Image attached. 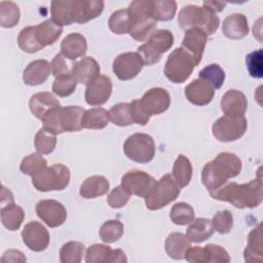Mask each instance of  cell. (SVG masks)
Wrapping results in <instances>:
<instances>
[{
  "mask_svg": "<svg viewBox=\"0 0 263 263\" xmlns=\"http://www.w3.org/2000/svg\"><path fill=\"white\" fill-rule=\"evenodd\" d=\"M241 171V160L233 153H219L215 159L204 164L201 172V181L209 192L222 187L227 180L236 177Z\"/></svg>",
  "mask_w": 263,
  "mask_h": 263,
  "instance_id": "7a4b0ae2",
  "label": "cell"
},
{
  "mask_svg": "<svg viewBox=\"0 0 263 263\" xmlns=\"http://www.w3.org/2000/svg\"><path fill=\"white\" fill-rule=\"evenodd\" d=\"M22 238L24 243L34 252H42L49 245V232L47 229L37 221L27 223L22 231Z\"/></svg>",
  "mask_w": 263,
  "mask_h": 263,
  "instance_id": "4fadbf2b",
  "label": "cell"
},
{
  "mask_svg": "<svg viewBox=\"0 0 263 263\" xmlns=\"http://www.w3.org/2000/svg\"><path fill=\"white\" fill-rule=\"evenodd\" d=\"M248 101L243 92L237 89L227 90L221 100V110L228 116H243Z\"/></svg>",
  "mask_w": 263,
  "mask_h": 263,
  "instance_id": "ac0fdd59",
  "label": "cell"
},
{
  "mask_svg": "<svg viewBox=\"0 0 263 263\" xmlns=\"http://www.w3.org/2000/svg\"><path fill=\"white\" fill-rule=\"evenodd\" d=\"M24 219L25 212L20 205L11 203L1 208V222L8 230H17L21 227Z\"/></svg>",
  "mask_w": 263,
  "mask_h": 263,
  "instance_id": "d6a6232c",
  "label": "cell"
},
{
  "mask_svg": "<svg viewBox=\"0 0 263 263\" xmlns=\"http://www.w3.org/2000/svg\"><path fill=\"white\" fill-rule=\"evenodd\" d=\"M177 11V3L175 1H151V17L155 22L171 21Z\"/></svg>",
  "mask_w": 263,
  "mask_h": 263,
  "instance_id": "e575fe53",
  "label": "cell"
},
{
  "mask_svg": "<svg viewBox=\"0 0 263 263\" xmlns=\"http://www.w3.org/2000/svg\"><path fill=\"white\" fill-rule=\"evenodd\" d=\"M13 203V195L12 193L6 189L4 186H2V191H1V205L5 206L7 204Z\"/></svg>",
  "mask_w": 263,
  "mask_h": 263,
  "instance_id": "94428289",
  "label": "cell"
},
{
  "mask_svg": "<svg viewBox=\"0 0 263 263\" xmlns=\"http://www.w3.org/2000/svg\"><path fill=\"white\" fill-rule=\"evenodd\" d=\"M73 65H69L66 62L65 57L62 53H58L54 55V58L52 59V61L50 63L51 73L54 77L65 75V74H70V73H72Z\"/></svg>",
  "mask_w": 263,
  "mask_h": 263,
  "instance_id": "11a10c76",
  "label": "cell"
},
{
  "mask_svg": "<svg viewBox=\"0 0 263 263\" xmlns=\"http://www.w3.org/2000/svg\"><path fill=\"white\" fill-rule=\"evenodd\" d=\"M84 109L79 106L62 107L61 124L65 132H78L82 129L81 120L84 114Z\"/></svg>",
  "mask_w": 263,
  "mask_h": 263,
  "instance_id": "f546056e",
  "label": "cell"
},
{
  "mask_svg": "<svg viewBox=\"0 0 263 263\" xmlns=\"http://www.w3.org/2000/svg\"><path fill=\"white\" fill-rule=\"evenodd\" d=\"M29 107L31 113L38 119H43V117L52 109L61 107L60 102L47 91L37 92L33 95L29 101Z\"/></svg>",
  "mask_w": 263,
  "mask_h": 263,
  "instance_id": "603a6c76",
  "label": "cell"
},
{
  "mask_svg": "<svg viewBox=\"0 0 263 263\" xmlns=\"http://www.w3.org/2000/svg\"><path fill=\"white\" fill-rule=\"evenodd\" d=\"M77 80L72 73L55 77L52 83V91L59 97H68L74 92Z\"/></svg>",
  "mask_w": 263,
  "mask_h": 263,
  "instance_id": "bcb514c9",
  "label": "cell"
},
{
  "mask_svg": "<svg viewBox=\"0 0 263 263\" xmlns=\"http://www.w3.org/2000/svg\"><path fill=\"white\" fill-rule=\"evenodd\" d=\"M84 255V246L79 241H68L60 250L62 263H79Z\"/></svg>",
  "mask_w": 263,
  "mask_h": 263,
  "instance_id": "f35d334b",
  "label": "cell"
},
{
  "mask_svg": "<svg viewBox=\"0 0 263 263\" xmlns=\"http://www.w3.org/2000/svg\"><path fill=\"white\" fill-rule=\"evenodd\" d=\"M86 39L79 33H71L67 35L61 43V53L70 61L83 57L86 53Z\"/></svg>",
  "mask_w": 263,
  "mask_h": 263,
  "instance_id": "7402d4cb",
  "label": "cell"
},
{
  "mask_svg": "<svg viewBox=\"0 0 263 263\" xmlns=\"http://www.w3.org/2000/svg\"><path fill=\"white\" fill-rule=\"evenodd\" d=\"M129 197L130 194L126 192L120 185L115 187L108 195V204L113 209H120L128 202Z\"/></svg>",
  "mask_w": 263,
  "mask_h": 263,
  "instance_id": "f5cc1de1",
  "label": "cell"
},
{
  "mask_svg": "<svg viewBox=\"0 0 263 263\" xmlns=\"http://www.w3.org/2000/svg\"><path fill=\"white\" fill-rule=\"evenodd\" d=\"M249 73L254 78H261L263 76L262 70V49L259 48L252 51L247 55L246 59Z\"/></svg>",
  "mask_w": 263,
  "mask_h": 263,
  "instance_id": "816d5d0a",
  "label": "cell"
},
{
  "mask_svg": "<svg viewBox=\"0 0 263 263\" xmlns=\"http://www.w3.org/2000/svg\"><path fill=\"white\" fill-rule=\"evenodd\" d=\"M214 230L220 234L229 233L233 227V216L231 212L224 210L216 213L212 220Z\"/></svg>",
  "mask_w": 263,
  "mask_h": 263,
  "instance_id": "681fc988",
  "label": "cell"
},
{
  "mask_svg": "<svg viewBox=\"0 0 263 263\" xmlns=\"http://www.w3.org/2000/svg\"><path fill=\"white\" fill-rule=\"evenodd\" d=\"M109 181L104 176H90L83 181L80 186L79 194L81 197L89 199L106 194L109 191Z\"/></svg>",
  "mask_w": 263,
  "mask_h": 263,
  "instance_id": "d4e9b609",
  "label": "cell"
},
{
  "mask_svg": "<svg viewBox=\"0 0 263 263\" xmlns=\"http://www.w3.org/2000/svg\"><path fill=\"white\" fill-rule=\"evenodd\" d=\"M103 9L102 0H74V21L78 24L87 23L99 16Z\"/></svg>",
  "mask_w": 263,
  "mask_h": 263,
  "instance_id": "ffe728a7",
  "label": "cell"
},
{
  "mask_svg": "<svg viewBox=\"0 0 263 263\" xmlns=\"http://www.w3.org/2000/svg\"><path fill=\"white\" fill-rule=\"evenodd\" d=\"M189 238L181 232L171 233L164 242V249L166 254L175 260L184 259L186 251L191 247Z\"/></svg>",
  "mask_w": 263,
  "mask_h": 263,
  "instance_id": "4316f807",
  "label": "cell"
},
{
  "mask_svg": "<svg viewBox=\"0 0 263 263\" xmlns=\"http://www.w3.org/2000/svg\"><path fill=\"white\" fill-rule=\"evenodd\" d=\"M144 64L138 52H123L113 61V72L120 80L135 78L142 70Z\"/></svg>",
  "mask_w": 263,
  "mask_h": 263,
  "instance_id": "8fae6325",
  "label": "cell"
},
{
  "mask_svg": "<svg viewBox=\"0 0 263 263\" xmlns=\"http://www.w3.org/2000/svg\"><path fill=\"white\" fill-rule=\"evenodd\" d=\"M1 261H3V262H26V257L20 251L9 250L3 254Z\"/></svg>",
  "mask_w": 263,
  "mask_h": 263,
  "instance_id": "680465c9",
  "label": "cell"
},
{
  "mask_svg": "<svg viewBox=\"0 0 263 263\" xmlns=\"http://www.w3.org/2000/svg\"><path fill=\"white\" fill-rule=\"evenodd\" d=\"M206 41L208 37L205 33L200 29H190L185 33L184 39L182 41V48H184L193 57L196 66L201 61Z\"/></svg>",
  "mask_w": 263,
  "mask_h": 263,
  "instance_id": "e0dca14e",
  "label": "cell"
},
{
  "mask_svg": "<svg viewBox=\"0 0 263 263\" xmlns=\"http://www.w3.org/2000/svg\"><path fill=\"white\" fill-rule=\"evenodd\" d=\"M109 29L117 35H122L129 33L132 28V20L126 9H119L114 11L108 22Z\"/></svg>",
  "mask_w": 263,
  "mask_h": 263,
  "instance_id": "8d00e7d4",
  "label": "cell"
},
{
  "mask_svg": "<svg viewBox=\"0 0 263 263\" xmlns=\"http://www.w3.org/2000/svg\"><path fill=\"white\" fill-rule=\"evenodd\" d=\"M112 249L102 243L91 245L85 253V261L87 263H109Z\"/></svg>",
  "mask_w": 263,
  "mask_h": 263,
  "instance_id": "c3c4849f",
  "label": "cell"
},
{
  "mask_svg": "<svg viewBox=\"0 0 263 263\" xmlns=\"http://www.w3.org/2000/svg\"><path fill=\"white\" fill-rule=\"evenodd\" d=\"M157 31V24L154 20L149 18L135 23L129 31L130 37L137 41L148 40Z\"/></svg>",
  "mask_w": 263,
  "mask_h": 263,
  "instance_id": "7bdbcfd3",
  "label": "cell"
},
{
  "mask_svg": "<svg viewBox=\"0 0 263 263\" xmlns=\"http://www.w3.org/2000/svg\"><path fill=\"white\" fill-rule=\"evenodd\" d=\"M188 262L192 263H208L209 258L204 248L200 247H190L184 257Z\"/></svg>",
  "mask_w": 263,
  "mask_h": 263,
  "instance_id": "6f0895ef",
  "label": "cell"
},
{
  "mask_svg": "<svg viewBox=\"0 0 263 263\" xmlns=\"http://www.w3.org/2000/svg\"><path fill=\"white\" fill-rule=\"evenodd\" d=\"M51 20L60 26H68L74 21V0H58L51 2Z\"/></svg>",
  "mask_w": 263,
  "mask_h": 263,
  "instance_id": "484cf974",
  "label": "cell"
},
{
  "mask_svg": "<svg viewBox=\"0 0 263 263\" xmlns=\"http://www.w3.org/2000/svg\"><path fill=\"white\" fill-rule=\"evenodd\" d=\"M17 44L22 50L29 53L37 52L44 47L37 40L36 26L26 27L23 30H21L17 36Z\"/></svg>",
  "mask_w": 263,
  "mask_h": 263,
  "instance_id": "d590c367",
  "label": "cell"
},
{
  "mask_svg": "<svg viewBox=\"0 0 263 263\" xmlns=\"http://www.w3.org/2000/svg\"><path fill=\"white\" fill-rule=\"evenodd\" d=\"M100 65L91 57H84L73 65L72 74L77 80V83L89 84L100 76Z\"/></svg>",
  "mask_w": 263,
  "mask_h": 263,
  "instance_id": "d6986e66",
  "label": "cell"
},
{
  "mask_svg": "<svg viewBox=\"0 0 263 263\" xmlns=\"http://www.w3.org/2000/svg\"><path fill=\"white\" fill-rule=\"evenodd\" d=\"M61 111L62 107H57L50 110L42 119L43 128L53 135L63 134V127L61 124Z\"/></svg>",
  "mask_w": 263,
  "mask_h": 263,
  "instance_id": "f907efd6",
  "label": "cell"
},
{
  "mask_svg": "<svg viewBox=\"0 0 263 263\" xmlns=\"http://www.w3.org/2000/svg\"><path fill=\"white\" fill-rule=\"evenodd\" d=\"M109 114L104 108H91L84 111L81 125L82 128L102 129L109 123Z\"/></svg>",
  "mask_w": 263,
  "mask_h": 263,
  "instance_id": "1f68e13d",
  "label": "cell"
},
{
  "mask_svg": "<svg viewBox=\"0 0 263 263\" xmlns=\"http://www.w3.org/2000/svg\"><path fill=\"white\" fill-rule=\"evenodd\" d=\"M222 32L229 39H241L249 33L248 20L242 13L228 15L222 23Z\"/></svg>",
  "mask_w": 263,
  "mask_h": 263,
  "instance_id": "cb8c5ba5",
  "label": "cell"
},
{
  "mask_svg": "<svg viewBox=\"0 0 263 263\" xmlns=\"http://www.w3.org/2000/svg\"><path fill=\"white\" fill-rule=\"evenodd\" d=\"M20 20L18 6L12 1L0 2V25L3 28L14 27Z\"/></svg>",
  "mask_w": 263,
  "mask_h": 263,
  "instance_id": "60d3db41",
  "label": "cell"
},
{
  "mask_svg": "<svg viewBox=\"0 0 263 263\" xmlns=\"http://www.w3.org/2000/svg\"><path fill=\"white\" fill-rule=\"evenodd\" d=\"M248 127L245 116L224 115L212 126L214 137L221 142H233L241 138Z\"/></svg>",
  "mask_w": 263,
  "mask_h": 263,
  "instance_id": "9c48e42d",
  "label": "cell"
},
{
  "mask_svg": "<svg viewBox=\"0 0 263 263\" xmlns=\"http://www.w3.org/2000/svg\"><path fill=\"white\" fill-rule=\"evenodd\" d=\"M123 224L118 220L106 221L100 228V237L106 243L117 241L123 234Z\"/></svg>",
  "mask_w": 263,
  "mask_h": 263,
  "instance_id": "f6af8a7d",
  "label": "cell"
},
{
  "mask_svg": "<svg viewBox=\"0 0 263 263\" xmlns=\"http://www.w3.org/2000/svg\"><path fill=\"white\" fill-rule=\"evenodd\" d=\"M174 44V36L171 31L160 29L157 30L146 43L138 48V53L142 58L143 64L151 66L158 63L161 55L167 51Z\"/></svg>",
  "mask_w": 263,
  "mask_h": 263,
  "instance_id": "8992f818",
  "label": "cell"
},
{
  "mask_svg": "<svg viewBox=\"0 0 263 263\" xmlns=\"http://www.w3.org/2000/svg\"><path fill=\"white\" fill-rule=\"evenodd\" d=\"M129 104H130V113H132L134 123H137L140 125L147 124L150 119V116L143 110L140 100H134Z\"/></svg>",
  "mask_w": 263,
  "mask_h": 263,
  "instance_id": "9f6ffc18",
  "label": "cell"
},
{
  "mask_svg": "<svg viewBox=\"0 0 263 263\" xmlns=\"http://www.w3.org/2000/svg\"><path fill=\"white\" fill-rule=\"evenodd\" d=\"M112 93V81L108 76L100 75L86 85L85 101L90 106L105 104Z\"/></svg>",
  "mask_w": 263,
  "mask_h": 263,
  "instance_id": "9a60e30c",
  "label": "cell"
},
{
  "mask_svg": "<svg viewBox=\"0 0 263 263\" xmlns=\"http://www.w3.org/2000/svg\"><path fill=\"white\" fill-rule=\"evenodd\" d=\"M156 184L157 181L152 176L139 170L129 171L121 178V187L126 192L144 198L152 194Z\"/></svg>",
  "mask_w": 263,
  "mask_h": 263,
  "instance_id": "30bf717a",
  "label": "cell"
},
{
  "mask_svg": "<svg viewBox=\"0 0 263 263\" xmlns=\"http://www.w3.org/2000/svg\"><path fill=\"white\" fill-rule=\"evenodd\" d=\"M173 178L180 188L187 186L192 178V165L190 160L183 154H180L173 166Z\"/></svg>",
  "mask_w": 263,
  "mask_h": 263,
  "instance_id": "836d02e7",
  "label": "cell"
},
{
  "mask_svg": "<svg viewBox=\"0 0 263 263\" xmlns=\"http://www.w3.org/2000/svg\"><path fill=\"white\" fill-rule=\"evenodd\" d=\"M109 119L118 126H126L134 123L132 113H130V104L129 103H119L114 105L109 111Z\"/></svg>",
  "mask_w": 263,
  "mask_h": 263,
  "instance_id": "ab89813d",
  "label": "cell"
},
{
  "mask_svg": "<svg viewBox=\"0 0 263 263\" xmlns=\"http://www.w3.org/2000/svg\"><path fill=\"white\" fill-rule=\"evenodd\" d=\"M194 210L186 202H178L174 204L170 212V218L176 225H187L194 220Z\"/></svg>",
  "mask_w": 263,
  "mask_h": 263,
  "instance_id": "74e56055",
  "label": "cell"
},
{
  "mask_svg": "<svg viewBox=\"0 0 263 263\" xmlns=\"http://www.w3.org/2000/svg\"><path fill=\"white\" fill-rule=\"evenodd\" d=\"M204 250L206 252L209 262H214V263L230 262V256L228 255L227 251L223 249L221 246L209 243L204 247Z\"/></svg>",
  "mask_w": 263,
  "mask_h": 263,
  "instance_id": "db71d44e",
  "label": "cell"
},
{
  "mask_svg": "<svg viewBox=\"0 0 263 263\" xmlns=\"http://www.w3.org/2000/svg\"><path fill=\"white\" fill-rule=\"evenodd\" d=\"M185 96L193 105L204 106L213 100L215 96V88L206 81L198 78L186 85Z\"/></svg>",
  "mask_w": 263,
  "mask_h": 263,
  "instance_id": "2e32d148",
  "label": "cell"
},
{
  "mask_svg": "<svg viewBox=\"0 0 263 263\" xmlns=\"http://www.w3.org/2000/svg\"><path fill=\"white\" fill-rule=\"evenodd\" d=\"M199 78L210 83L215 89L220 88L225 80L224 70L217 64H211L199 71Z\"/></svg>",
  "mask_w": 263,
  "mask_h": 263,
  "instance_id": "ee69618b",
  "label": "cell"
},
{
  "mask_svg": "<svg viewBox=\"0 0 263 263\" xmlns=\"http://www.w3.org/2000/svg\"><path fill=\"white\" fill-rule=\"evenodd\" d=\"M263 256L262 224L255 227L248 236V246L245 249L243 257L246 262H260Z\"/></svg>",
  "mask_w": 263,
  "mask_h": 263,
  "instance_id": "83f0119b",
  "label": "cell"
},
{
  "mask_svg": "<svg viewBox=\"0 0 263 263\" xmlns=\"http://www.w3.org/2000/svg\"><path fill=\"white\" fill-rule=\"evenodd\" d=\"M37 216L49 227H59L67 219L65 206L54 199H42L36 204Z\"/></svg>",
  "mask_w": 263,
  "mask_h": 263,
  "instance_id": "7c38bea8",
  "label": "cell"
},
{
  "mask_svg": "<svg viewBox=\"0 0 263 263\" xmlns=\"http://www.w3.org/2000/svg\"><path fill=\"white\" fill-rule=\"evenodd\" d=\"M196 63L193 57L182 47L174 49L164 65V75L174 83L185 82L191 75Z\"/></svg>",
  "mask_w": 263,
  "mask_h": 263,
  "instance_id": "277c9868",
  "label": "cell"
},
{
  "mask_svg": "<svg viewBox=\"0 0 263 263\" xmlns=\"http://www.w3.org/2000/svg\"><path fill=\"white\" fill-rule=\"evenodd\" d=\"M180 187L172 175L166 174L157 181L156 187L152 194L145 198V203L148 210L157 211L172 201L176 200L180 193Z\"/></svg>",
  "mask_w": 263,
  "mask_h": 263,
  "instance_id": "52a82bcc",
  "label": "cell"
},
{
  "mask_svg": "<svg viewBox=\"0 0 263 263\" xmlns=\"http://www.w3.org/2000/svg\"><path fill=\"white\" fill-rule=\"evenodd\" d=\"M51 73V66L46 60L31 62L23 73V81L27 85H39L45 82Z\"/></svg>",
  "mask_w": 263,
  "mask_h": 263,
  "instance_id": "44dd1931",
  "label": "cell"
},
{
  "mask_svg": "<svg viewBox=\"0 0 263 263\" xmlns=\"http://www.w3.org/2000/svg\"><path fill=\"white\" fill-rule=\"evenodd\" d=\"M178 23L180 28L185 31L200 29L208 36L213 35L218 30L220 20L216 11L204 4L202 7L186 5L179 12Z\"/></svg>",
  "mask_w": 263,
  "mask_h": 263,
  "instance_id": "3957f363",
  "label": "cell"
},
{
  "mask_svg": "<svg viewBox=\"0 0 263 263\" xmlns=\"http://www.w3.org/2000/svg\"><path fill=\"white\" fill-rule=\"evenodd\" d=\"M143 110L149 115H157L166 111L171 104V96L162 87H153L147 90L140 99Z\"/></svg>",
  "mask_w": 263,
  "mask_h": 263,
  "instance_id": "5bb4252c",
  "label": "cell"
},
{
  "mask_svg": "<svg viewBox=\"0 0 263 263\" xmlns=\"http://www.w3.org/2000/svg\"><path fill=\"white\" fill-rule=\"evenodd\" d=\"M46 159L41 156L40 153H32L23 158L20 170L27 176H35L46 167Z\"/></svg>",
  "mask_w": 263,
  "mask_h": 263,
  "instance_id": "b9f144b4",
  "label": "cell"
},
{
  "mask_svg": "<svg viewBox=\"0 0 263 263\" xmlns=\"http://www.w3.org/2000/svg\"><path fill=\"white\" fill-rule=\"evenodd\" d=\"M63 33V27L52 20H46L36 26V37L42 46L54 43Z\"/></svg>",
  "mask_w": 263,
  "mask_h": 263,
  "instance_id": "4dcf8cb0",
  "label": "cell"
},
{
  "mask_svg": "<svg viewBox=\"0 0 263 263\" xmlns=\"http://www.w3.org/2000/svg\"><path fill=\"white\" fill-rule=\"evenodd\" d=\"M57 144L55 135L41 128L37 132L34 140V145L38 153L40 154H49L51 153Z\"/></svg>",
  "mask_w": 263,
  "mask_h": 263,
  "instance_id": "7dc6e473",
  "label": "cell"
},
{
  "mask_svg": "<svg viewBox=\"0 0 263 263\" xmlns=\"http://www.w3.org/2000/svg\"><path fill=\"white\" fill-rule=\"evenodd\" d=\"M203 4L209 6L210 8H212L213 10H215L217 12V11H222L227 3L226 2H219V1H204Z\"/></svg>",
  "mask_w": 263,
  "mask_h": 263,
  "instance_id": "6125c7cd",
  "label": "cell"
},
{
  "mask_svg": "<svg viewBox=\"0 0 263 263\" xmlns=\"http://www.w3.org/2000/svg\"><path fill=\"white\" fill-rule=\"evenodd\" d=\"M210 194L214 199L230 202L238 209L256 208L262 202V181L255 179L245 184L225 183Z\"/></svg>",
  "mask_w": 263,
  "mask_h": 263,
  "instance_id": "6da1fadb",
  "label": "cell"
},
{
  "mask_svg": "<svg viewBox=\"0 0 263 263\" xmlns=\"http://www.w3.org/2000/svg\"><path fill=\"white\" fill-rule=\"evenodd\" d=\"M70 182V171L62 164L55 163L45 167L32 177V184L38 191H58L65 189Z\"/></svg>",
  "mask_w": 263,
  "mask_h": 263,
  "instance_id": "5b68a950",
  "label": "cell"
},
{
  "mask_svg": "<svg viewBox=\"0 0 263 263\" xmlns=\"http://www.w3.org/2000/svg\"><path fill=\"white\" fill-rule=\"evenodd\" d=\"M126 261H127V258L122 250L120 249L112 250L109 258V263H125Z\"/></svg>",
  "mask_w": 263,
  "mask_h": 263,
  "instance_id": "91938a15",
  "label": "cell"
},
{
  "mask_svg": "<svg viewBox=\"0 0 263 263\" xmlns=\"http://www.w3.org/2000/svg\"><path fill=\"white\" fill-rule=\"evenodd\" d=\"M212 220L206 218H197L193 220L186 229V236L192 242H202L210 238L214 233Z\"/></svg>",
  "mask_w": 263,
  "mask_h": 263,
  "instance_id": "f1b7e54d",
  "label": "cell"
},
{
  "mask_svg": "<svg viewBox=\"0 0 263 263\" xmlns=\"http://www.w3.org/2000/svg\"><path fill=\"white\" fill-rule=\"evenodd\" d=\"M123 151L130 160L147 163L153 159L155 154L154 140L147 134H134L125 140Z\"/></svg>",
  "mask_w": 263,
  "mask_h": 263,
  "instance_id": "ba28073f",
  "label": "cell"
}]
</instances>
